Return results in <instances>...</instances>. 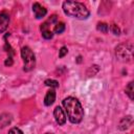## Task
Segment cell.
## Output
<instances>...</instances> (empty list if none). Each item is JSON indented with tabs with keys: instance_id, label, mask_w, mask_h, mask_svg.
I'll return each instance as SVG.
<instances>
[{
	"instance_id": "obj_1",
	"label": "cell",
	"mask_w": 134,
	"mask_h": 134,
	"mask_svg": "<svg viewBox=\"0 0 134 134\" xmlns=\"http://www.w3.org/2000/svg\"><path fill=\"white\" fill-rule=\"evenodd\" d=\"M63 107L67 113L68 119L72 124H79L84 117V109L80 100L75 97L68 96L63 99Z\"/></svg>"
},
{
	"instance_id": "obj_2",
	"label": "cell",
	"mask_w": 134,
	"mask_h": 134,
	"mask_svg": "<svg viewBox=\"0 0 134 134\" xmlns=\"http://www.w3.org/2000/svg\"><path fill=\"white\" fill-rule=\"evenodd\" d=\"M63 10L64 13L72 18L75 19H87L90 15L89 9L86 7V5H84L81 2H76V1H64L63 2Z\"/></svg>"
},
{
	"instance_id": "obj_3",
	"label": "cell",
	"mask_w": 134,
	"mask_h": 134,
	"mask_svg": "<svg viewBox=\"0 0 134 134\" xmlns=\"http://www.w3.org/2000/svg\"><path fill=\"white\" fill-rule=\"evenodd\" d=\"M115 55L119 61L129 62L133 58V45L132 43H121L115 48Z\"/></svg>"
},
{
	"instance_id": "obj_4",
	"label": "cell",
	"mask_w": 134,
	"mask_h": 134,
	"mask_svg": "<svg viewBox=\"0 0 134 134\" xmlns=\"http://www.w3.org/2000/svg\"><path fill=\"white\" fill-rule=\"evenodd\" d=\"M21 57L23 60V70L28 72L31 71L36 66V57L32 50L28 46H24L21 49Z\"/></svg>"
},
{
	"instance_id": "obj_5",
	"label": "cell",
	"mask_w": 134,
	"mask_h": 134,
	"mask_svg": "<svg viewBox=\"0 0 134 134\" xmlns=\"http://www.w3.org/2000/svg\"><path fill=\"white\" fill-rule=\"evenodd\" d=\"M53 116H54V119H55V121H57L58 125L63 126L66 122V114H65V111L60 106H57L54 108V110H53Z\"/></svg>"
},
{
	"instance_id": "obj_6",
	"label": "cell",
	"mask_w": 134,
	"mask_h": 134,
	"mask_svg": "<svg viewBox=\"0 0 134 134\" xmlns=\"http://www.w3.org/2000/svg\"><path fill=\"white\" fill-rule=\"evenodd\" d=\"M32 12H34L35 17L37 19H42L47 14V9L44 6H42L40 3H38V2H36V3L32 4Z\"/></svg>"
},
{
	"instance_id": "obj_7",
	"label": "cell",
	"mask_w": 134,
	"mask_h": 134,
	"mask_svg": "<svg viewBox=\"0 0 134 134\" xmlns=\"http://www.w3.org/2000/svg\"><path fill=\"white\" fill-rule=\"evenodd\" d=\"M8 24H9V15L6 12H1L0 13V32L5 31Z\"/></svg>"
},
{
	"instance_id": "obj_8",
	"label": "cell",
	"mask_w": 134,
	"mask_h": 134,
	"mask_svg": "<svg viewBox=\"0 0 134 134\" xmlns=\"http://www.w3.org/2000/svg\"><path fill=\"white\" fill-rule=\"evenodd\" d=\"M54 100H55V91L53 89H50L49 91H47L44 97V104L45 106H50L54 103Z\"/></svg>"
},
{
	"instance_id": "obj_9",
	"label": "cell",
	"mask_w": 134,
	"mask_h": 134,
	"mask_svg": "<svg viewBox=\"0 0 134 134\" xmlns=\"http://www.w3.org/2000/svg\"><path fill=\"white\" fill-rule=\"evenodd\" d=\"M131 125H132V116H126L120 120L118 128L120 130H127Z\"/></svg>"
},
{
	"instance_id": "obj_10",
	"label": "cell",
	"mask_w": 134,
	"mask_h": 134,
	"mask_svg": "<svg viewBox=\"0 0 134 134\" xmlns=\"http://www.w3.org/2000/svg\"><path fill=\"white\" fill-rule=\"evenodd\" d=\"M12 121V115L8 113H3L0 115V127H5Z\"/></svg>"
},
{
	"instance_id": "obj_11",
	"label": "cell",
	"mask_w": 134,
	"mask_h": 134,
	"mask_svg": "<svg viewBox=\"0 0 134 134\" xmlns=\"http://www.w3.org/2000/svg\"><path fill=\"white\" fill-rule=\"evenodd\" d=\"M96 29L98 31H102L104 34H107L108 30H109V25L107 23H105V22H98L97 25H96Z\"/></svg>"
},
{
	"instance_id": "obj_12",
	"label": "cell",
	"mask_w": 134,
	"mask_h": 134,
	"mask_svg": "<svg viewBox=\"0 0 134 134\" xmlns=\"http://www.w3.org/2000/svg\"><path fill=\"white\" fill-rule=\"evenodd\" d=\"M64 30H65V24H64V22H57L54 24L53 31L55 34H62Z\"/></svg>"
},
{
	"instance_id": "obj_13",
	"label": "cell",
	"mask_w": 134,
	"mask_h": 134,
	"mask_svg": "<svg viewBox=\"0 0 134 134\" xmlns=\"http://www.w3.org/2000/svg\"><path fill=\"white\" fill-rule=\"evenodd\" d=\"M126 94L130 97V99L134 98V92H133V82H130L128 86L126 87Z\"/></svg>"
},
{
	"instance_id": "obj_14",
	"label": "cell",
	"mask_w": 134,
	"mask_h": 134,
	"mask_svg": "<svg viewBox=\"0 0 134 134\" xmlns=\"http://www.w3.org/2000/svg\"><path fill=\"white\" fill-rule=\"evenodd\" d=\"M44 84H45L46 86L50 87V88H58V87H59V83H58L57 81H54V80H50V79L46 80V81L44 82Z\"/></svg>"
},
{
	"instance_id": "obj_15",
	"label": "cell",
	"mask_w": 134,
	"mask_h": 134,
	"mask_svg": "<svg viewBox=\"0 0 134 134\" xmlns=\"http://www.w3.org/2000/svg\"><path fill=\"white\" fill-rule=\"evenodd\" d=\"M41 32H42V37L44 39H46V40H49V39H51L53 37L52 30H44V31H41Z\"/></svg>"
},
{
	"instance_id": "obj_16",
	"label": "cell",
	"mask_w": 134,
	"mask_h": 134,
	"mask_svg": "<svg viewBox=\"0 0 134 134\" xmlns=\"http://www.w3.org/2000/svg\"><path fill=\"white\" fill-rule=\"evenodd\" d=\"M110 29H111V31H112L115 36H119V35H120V28H119L116 24H112V25L110 26Z\"/></svg>"
},
{
	"instance_id": "obj_17",
	"label": "cell",
	"mask_w": 134,
	"mask_h": 134,
	"mask_svg": "<svg viewBox=\"0 0 134 134\" xmlns=\"http://www.w3.org/2000/svg\"><path fill=\"white\" fill-rule=\"evenodd\" d=\"M67 52H68L67 47L63 46V47H61V49H60V51H59V57H60V58H63V57H65V55L67 54Z\"/></svg>"
},
{
	"instance_id": "obj_18",
	"label": "cell",
	"mask_w": 134,
	"mask_h": 134,
	"mask_svg": "<svg viewBox=\"0 0 134 134\" xmlns=\"http://www.w3.org/2000/svg\"><path fill=\"white\" fill-rule=\"evenodd\" d=\"M8 134H24L19 128H12L8 132Z\"/></svg>"
},
{
	"instance_id": "obj_19",
	"label": "cell",
	"mask_w": 134,
	"mask_h": 134,
	"mask_svg": "<svg viewBox=\"0 0 134 134\" xmlns=\"http://www.w3.org/2000/svg\"><path fill=\"white\" fill-rule=\"evenodd\" d=\"M4 65H5V66H12V65H13V58H12L10 55L4 61Z\"/></svg>"
},
{
	"instance_id": "obj_20",
	"label": "cell",
	"mask_w": 134,
	"mask_h": 134,
	"mask_svg": "<svg viewBox=\"0 0 134 134\" xmlns=\"http://www.w3.org/2000/svg\"><path fill=\"white\" fill-rule=\"evenodd\" d=\"M45 134H53V133H45Z\"/></svg>"
}]
</instances>
